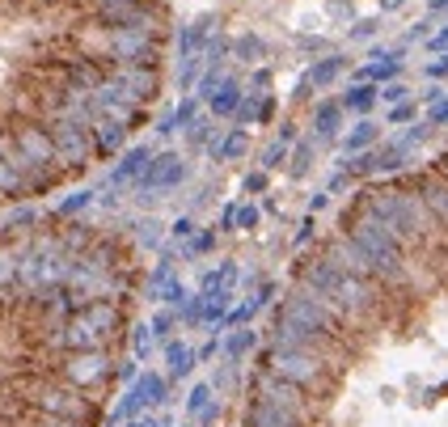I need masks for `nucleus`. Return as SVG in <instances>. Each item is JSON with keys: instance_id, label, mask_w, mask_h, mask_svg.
<instances>
[{"instance_id": "1", "label": "nucleus", "mask_w": 448, "mask_h": 427, "mask_svg": "<svg viewBox=\"0 0 448 427\" xmlns=\"http://www.w3.org/2000/svg\"><path fill=\"white\" fill-rule=\"evenodd\" d=\"M241 427H448V144L360 186L296 258Z\"/></svg>"}]
</instances>
